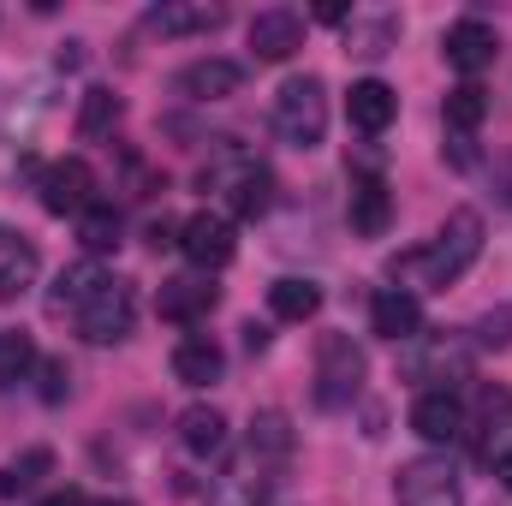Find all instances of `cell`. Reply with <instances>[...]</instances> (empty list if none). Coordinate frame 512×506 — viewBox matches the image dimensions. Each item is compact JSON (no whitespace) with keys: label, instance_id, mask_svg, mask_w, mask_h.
<instances>
[{"label":"cell","instance_id":"obj_1","mask_svg":"<svg viewBox=\"0 0 512 506\" xmlns=\"http://www.w3.org/2000/svg\"><path fill=\"white\" fill-rule=\"evenodd\" d=\"M477 256H483V215H477V209H453V215H447V227H441L423 251L393 256V262H387V274L399 280V292H411V286L441 292V286H453Z\"/></svg>","mask_w":512,"mask_h":506},{"label":"cell","instance_id":"obj_2","mask_svg":"<svg viewBox=\"0 0 512 506\" xmlns=\"http://www.w3.org/2000/svg\"><path fill=\"white\" fill-rule=\"evenodd\" d=\"M274 131L292 149H316L328 137V90H322V78L304 72V78H286L274 90Z\"/></svg>","mask_w":512,"mask_h":506},{"label":"cell","instance_id":"obj_3","mask_svg":"<svg viewBox=\"0 0 512 506\" xmlns=\"http://www.w3.org/2000/svg\"><path fill=\"white\" fill-rule=\"evenodd\" d=\"M364 352L352 346V334H322L316 346V405L322 411H346L364 387Z\"/></svg>","mask_w":512,"mask_h":506},{"label":"cell","instance_id":"obj_4","mask_svg":"<svg viewBox=\"0 0 512 506\" xmlns=\"http://www.w3.org/2000/svg\"><path fill=\"white\" fill-rule=\"evenodd\" d=\"M131 322H137V292H131V280H114V274H108V286L78 310V334H84L90 346H120V340H131Z\"/></svg>","mask_w":512,"mask_h":506},{"label":"cell","instance_id":"obj_5","mask_svg":"<svg viewBox=\"0 0 512 506\" xmlns=\"http://www.w3.org/2000/svg\"><path fill=\"white\" fill-rule=\"evenodd\" d=\"M393 501L399 506H465V489H459L447 459H411L393 477Z\"/></svg>","mask_w":512,"mask_h":506},{"label":"cell","instance_id":"obj_6","mask_svg":"<svg viewBox=\"0 0 512 506\" xmlns=\"http://www.w3.org/2000/svg\"><path fill=\"white\" fill-rule=\"evenodd\" d=\"M405 376L411 381H435L429 393H453V381H471V352L447 334H435V340H423L417 352H405Z\"/></svg>","mask_w":512,"mask_h":506},{"label":"cell","instance_id":"obj_7","mask_svg":"<svg viewBox=\"0 0 512 506\" xmlns=\"http://www.w3.org/2000/svg\"><path fill=\"white\" fill-rule=\"evenodd\" d=\"M251 48H256V60H268V66L292 60L304 48V12L298 6H262L251 18Z\"/></svg>","mask_w":512,"mask_h":506},{"label":"cell","instance_id":"obj_8","mask_svg":"<svg viewBox=\"0 0 512 506\" xmlns=\"http://www.w3.org/2000/svg\"><path fill=\"white\" fill-rule=\"evenodd\" d=\"M96 173H90V161H78V155H66V161H54L48 173H42V209L48 215H84L96 197Z\"/></svg>","mask_w":512,"mask_h":506},{"label":"cell","instance_id":"obj_9","mask_svg":"<svg viewBox=\"0 0 512 506\" xmlns=\"http://www.w3.org/2000/svg\"><path fill=\"white\" fill-rule=\"evenodd\" d=\"M179 251L191 256L203 274H209V268H227V262H233V251H239L233 221H227V215H209V209H203V215H191V221L179 227Z\"/></svg>","mask_w":512,"mask_h":506},{"label":"cell","instance_id":"obj_10","mask_svg":"<svg viewBox=\"0 0 512 506\" xmlns=\"http://www.w3.org/2000/svg\"><path fill=\"white\" fill-rule=\"evenodd\" d=\"M227 24V6H209V0H161L149 12V30L161 36H209Z\"/></svg>","mask_w":512,"mask_h":506},{"label":"cell","instance_id":"obj_11","mask_svg":"<svg viewBox=\"0 0 512 506\" xmlns=\"http://www.w3.org/2000/svg\"><path fill=\"white\" fill-rule=\"evenodd\" d=\"M495 30L483 24V18H459L453 30H447V42H441V54H447V66H459L465 78L471 72H483V66H495Z\"/></svg>","mask_w":512,"mask_h":506},{"label":"cell","instance_id":"obj_12","mask_svg":"<svg viewBox=\"0 0 512 506\" xmlns=\"http://www.w3.org/2000/svg\"><path fill=\"white\" fill-rule=\"evenodd\" d=\"M370 328L393 340V346H405V340H417V328H423V310H417V298L411 292H399V286H382L376 298H370Z\"/></svg>","mask_w":512,"mask_h":506},{"label":"cell","instance_id":"obj_13","mask_svg":"<svg viewBox=\"0 0 512 506\" xmlns=\"http://www.w3.org/2000/svg\"><path fill=\"white\" fill-rule=\"evenodd\" d=\"M239 84H245V66L239 60H191L179 72V90L191 102H227V96H239Z\"/></svg>","mask_w":512,"mask_h":506},{"label":"cell","instance_id":"obj_14","mask_svg":"<svg viewBox=\"0 0 512 506\" xmlns=\"http://www.w3.org/2000/svg\"><path fill=\"white\" fill-rule=\"evenodd\" d=\"M411 429L423 435V441H459V429H465V405H459V393H417L411 399Z\"/></svg>","mask_w":512,"mask_h":506},{"label":"cell","instance_id":"obj_15","mask_svg":"<svg viewBox=\"0 0 512 506\" xmlns=\"http://www.w3.org/2000/svg\"><path fill=\"white\" fill-rule=\"evenodd\" d=\"M387 221H393L387 179H382V173H352V233H364V239H382Z\"/></svg>","mask_w":512,"mask_h":506},{"label":"cell","instance_id":"obj_16","mask_svg":"<svg viewBox=\"0 0 512 506\" xmlns=\"http://www.w3.org/2000/svg\"><path fill=\"white\" fill-rule=\"evenodd\" d=\"M36 268H42L36 245H30L24 233L0 227V298H6V304H12V298H24V292L36 286Z\"/></svg>","mask_w":512,"mask_h":506},{"label":"cell","instance_id":"obj_17","mask_svg":"<svg viewBox=\"0 0 512 506\" xmlns=\"http://www.w3.org/2000/svg\"><path fill=\"white\" fill-rule=\"evenodd\" d=\"M393 114H399V96L387 90L382 78H358V84L346 90V120H352L358 131H370V137H376V131L393 126Z\"/></svg>","mask_w":512,"mask_h":506},{"label":"cell","instance_id":"obj_18","mask_svg":"<svg viewBox=\"0 0 512 506\" xmlns=\"http://www.w3.org/2000/svg\"><path fill=\"white\" fill-rule=\"evenodd\" d=\"M179 447H185L191 459H215V453L227 447V417H221L215 405H185V411H179Z\"/></svg>","mask_w":512,"mask_h":506},{"label":"cell","instance_id":"obj_19","mask_svg":"<svg viewBox=\"0 0 512 506\" xmlns=\"http://www.w3.org/2000/svg\"><path fill=\"white\" fill-rule=\"evenodd\" d=\"M221 370H227V358H221V346L209 334H185L173 346V376L185 387H209V381H221Z\"/></svg>","mask_w":512,"mask_h":506},{"label":"cell","instance_id":"obj_20","mask_svg":"<svg viewBox=\"0 0 512 506\" xmlns=\"http://www.w3.org/2000/svg\"><path fill=\"white\" fill-rule=\"evenodd\" d=\"M155 310H161V322H197L215 310V286L209 280H161Z\"/></svg>","mask_w":512,"mask_h":506},{"label":"cell","instance_id":"obj_21","mask_svg":"<svg viewBox=\"0 0 512 506\" xmlns=\"http://www.w3.org/2000/svg\"><path fill=\"white\" fill-rule=\"evenodd\" d=\"M268 310H274L280 322H310V316L322 310V286H316V280L286 274V280H274V286H268Z\"/></svg>","mask_w":512,"mask_h":506},{"label":"cell","instance_id":"obj_22","mask_svg":"<svg viewBox=\"0 0 512 506\" xmlns=\"http://www.w3.org/2000/svg\"><path fill=\"white\" fill-rule=\"evenodd\" d=\"M227 197H233V215H239V221L268 215V209H274V173H268V167H239V179L227 185Z\"/></svg>","mask_w":512,"mask_h":506},{"label":"cell","instance_id":"obj_23","mask_svg":"<svg viewBox=\"0 0 512 506\" xmlns=\"http://www.w3.org/2000/svg\"><path fill=\"white\" fill-rule=\"evenodd\" d=\"M120 233H126V221H120V209H114V203H90V209L78 215V239H84V251H90V256L120 251Z\"/></svg>","mask_w":512,"mask_h":506},{"label":"cell","instance_id":"obj_24","mask_svg":"<svg viewBox=\"0 0 512 506\" xmlns=\"http://www.w3.org/2000/svg\"><path fill=\"white\" fill-rule=\"evenodd\" d=\"M120 114H126V102L114 96V90H84V102H78V137H108V131L120 126Z\"/></svg>","mask_w":512,"mask_h":506},{"label":"cell","instance_id":"obj_25","mask_svg":"<svg viewBox=\"0 0 512 506\" xmlns=\"http://www.w3.org/2000/svg\"><path fill=\"white\" fill-rule=\"evenodd\" d=\"M292 453V423H286V411H256L251 417V459H286Z\"/></svg>","mask_w":512,"mask_h":506},{"label":"cell","instance_id":"obj_26","mask_svg":"<svg viewBox=\"0 0 512 506\" xmlns=\"http://www.w3.org/2000/svg\"><path fill=\"white\" fill-rule=\"evenodd\" d=\"M489 120V90L483 84H459V90H447V126L459 131V137H471V131Z\"/></svg>","mask_w":512,"mask_h":506},{"label":"cell","instance_id":"obj_27","mask_svg":"<svg viewBox=\"0 0 512 506\" xmlns=\"http://www.w3.org/2000/svg\"><path fill=\"white\" fill-rule=\"evenodd\" d=\"M102 286H108V274H102V262H72V268L60 274V292H54V310H66V304H72V310H84V304H90V298H96Z\"/></svg>","mask_w":512,"mask_h":506},{"label":"cell","instance_id":"obj_28","mask_svg":"<svg viewBox=\"0 0 512 506\" xmlns=\"http://www.w3.org/2000/svg\"><path fill=\"white\" fill-rule=\"evenodd\" d=\"M512 429V393L507 387H495V393H483V435H477V459H489L495 453V441Z\"/></svg>","mask_w":512,"mask_h":506},{"label":"cell","instance_id":"obj_29","mask_svg":"<svg viewBox=\"0 0 512 506\" xmlns=\"http://www.w3.org/2000/svg\"><path fill=\"white\" fill-rule=\"evenodd\" d=\"M30 370H36V346H30V334H0V387H18Z\"/></svg>","mask_w":512,"mask_h":506},{"label":"cell","instance_id":"obj_30","mask_svg":"<svg viewBox=\"0 0 512 506\" xmlns=\"http://www.w3.org/2000/svg\"><path fill=\"white\" fill-rule=\"evenodd\" d=\"M387 42H393V18L358 24V12H352V30H346V54H364V60H376V54H387Z\"/></svg>","mask_w":512,"mask_h":506},{"label":"cell","instance_id":"obj_31","mask_svg":"<svg viewBox=\"0 0 512 506\" xmlns=\"http://www.w3.org/2000/svg\"><path fill=\"white\" fill-rule=\"evenodd\" d=\"M48 465H54V459H48V447L24 453V459H18L12 471H0V495H18V489H30V483H36V477H42Z\"/></svg>","mask_w":512,"mask_h":506},{"label":"cell","instance_id":"obj_32","mask_svg":"<svg viewBox=\"0 0 512 506\" xmlns=\"http://www.w3.org/2000/svg\"><path fill=\"white\" fill-rule=\"evenodd\" d=\"M477 328H483V334H477L483 346H512V310H495V316H483Z\"/></svg>","mask_w":512,"mask_h":506},{"label":"cell","instance_id":"obj_33","mask_svg":"<svg viewBox=\"0 0 512 506\" xmlns=\"http://www.w3.org/2000/svg\"><path fill=\"white\" fill-rule=\"evenodd\" d=\"M66 387H72V370H66V364H42V399H48V405H60Z\"/></svg>","mask_w":512,"mask_h":506},{"label":"cell","instance_id":"obj_34","mask_svg":"<svg viewBox=\"0 0 512 506\" xmlns=\"http://www.w3.org/2000/svg\"><path fill=\"white\" fill-rule=\"evenodd\" d=\"M316 18H322V24H346V18H352V6H340V0H328V6H316Z\"/></svg>","mask_w":512,"mask_h":506},{"label":"cell","instance_id":"obj_35","mask_svg":"<svg viewBox=\"0 0 512 506\" xmlns=\"http://www.w3.org/2000/svg\"><path fill=\"white\" fill-rule=\"evenodd\" d=\"M149 245H155V251H167V245H179V239H173V227H167V221H155V227H149Z\"/></svg>","mask_w":512,"mask_h":506},{"label":"cell","instance_id":"obj_36","mask_svg":"<svg viewBox=\"0 0 512 506\" xmlns=\"http://www.w3.org/2000/svg\"><path fill=\"white\" fill-rule=\"evenodd\" d=\"M42 506H90V501H84L78 489H66V495H48V501H42Z\"/></svg>","mask_w":512,"mask_h":506},{"label":"cell","instance_id":"obj_37","mask_svg":"<svg viewBox=\"0 0 512 506\" xmlns=\"http://www.w3.org/2000/svg\"><path fill=\"white\" fill-rule=\"evenodd\" d=\"M495 477H501V483H507V489H512V447H507V453H501V459H495Z\"/></svg>","mask_w":512,"mask_h":506},{"label":"cell","instance_id":"obj_38","mask_svg":"<svg viewBox=\"0 0 512 506\" xmlns=\"http://www.w3.org/2000/svg\"><path fill=\"white\" fill-rule=\"evenodd\" d=\"M90 506H131V501H90Z\"/></svg>","mask_w":512,"mask_h":506}]
</instances>
